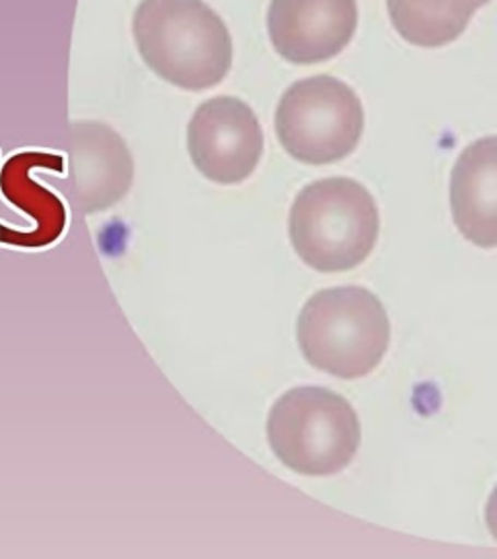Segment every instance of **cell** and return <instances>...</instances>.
Returning <instances> with one entry per match:
<instances>
[{
	"label": "cell",
	"mask_w": 497,
	"mask_h": 559,
	"mask_svg": "<svg viewBox=\"0 0 497 559\" xmlns=\"http://www.w3.org/2000/svg\"><path fill=\"white\" fill-rule=\"evenodd\" d=\"M132 37L156 76L189 92L218 86L234 61L232 35L204 0H140Z\"/></svg>",
	"instance_id": "obj_1"
},
{
	"label": "cell",
	"mask_w": 497,
	"mask_h": 559,
	"mask_svg": "<svg viewBox=\"0 0 497 559\" xmlns=\"http://www.w3.org/2000/svg\"><path fill=\"white\" fill-rule=\"evenodd\" d=\"M379 236V210L364 185L331 177L307 185L289 212V239L315 271H350L366 261Z\"/></svg>",
	"instance_id": "obj_2"
},
{
	"label": "cell",
	"mask_w": 497,
	"mask_h": 559,
	"mask_svg": "<svg viewBox=\"0 0 497 559\" xmlns=\"http://www.w3.org/2000/svg\"><path fill=\"white\" fill-rule=\"evenodd\" d=\"M297 341L311 366L341 379H358L381 364L391 324L371 292L342 286L307 301L297 319Z\"/></svg>",
	"instance_id": "obj_3"
},
{
	"label": "cell",
	"mask_w": 497,
	"mask_h": 559,
	"mask_svg": "<svg viewBox=\"0 0 497 559\" xmlns=\"http://www.w3.org/2000/svg\"><path fill=\"white\" fill-rule=\"evenodd\" d=\"M269 441L292 471L331 476L352 463L362 428L356 412L341 394L321 386H297L272 406Z\"/></svg>",
	"instance_id": "obj_4"
},
{
	"label": "cell",
	"mask_w": 497,
	"mask_h": 559,
	"mask_svg": "<svg viewBox=\"0 0 497 559\" xmlns=\"http://www.w3.org/2000/svg\"><path fill=\"white\" fill-rule=\"evenodd\" d=\"M362 132L364 107L358 94L341 80H299L280 99V144L304 164L323 166L350 156L358 146Z\"/></svg>",
	"instance_id": "obj_5"
},
{
	"label": "cell",
	"mask_w": 497,
	"mask_h": 559,
	"mask_svg": "<svg viewBox=\"0 0 497 559\" xmlns=\"http://www.w3.org/2000/svg\"><path fill=\"white\" fill-rule=\"evenodd\" d=\"M192 164L206 179L236 185L253 174L264 148L259 119L237 97H212L194 111L187 129Z\"/></svg>",
	"instance_id": "obj_6"
},
{
	"label": "cell",
	"mask_w": 497,
	"mask_h": 559,
	"mask_svg": "<svg viewBox=\"0 0 497 559\" xmlns=\"http://www.w3.org/2000/svg\"><path fill=\"white\" fill-rule=\"evenodd\" d=\"M69 175L64 194L82 214H97L129 194L134 162L121 134L99 121H72L67 136Z\"/></svg>",
	"instance_id": "obj_7"
},
{
	"label": "cell",
	"mask_w": 497,
	"mask_h": 559,
	"mask_svg": "<svg viewBox=\"0 0 497 559\" xmlns=\"http://www.w3.org/2000/svg\"><path fill=\"white\" fill-rule=\"evenodd\" d=\"M358 27L356 0H272L269 34L280 57L294 64L329 61Z\"/></svg>",
	"instance_id": "obj_8"
},
{
	"label": "cell",
	"mask_w": 497,
	"mask_h": 559,
	"mask_svg": "<svg viewBox=\"0 0 497 559\" xmlns=\"http://www.w3.org/2000/svg\"><path fill=\"white\" fill-rule=\"evenodd\" d=\"M34 169L59 174L64 169V159L55 154L26 152L10 157L0 171V191L4 199L34 222V227L27 229L0 226V243L22 251L47 249L57 243L67 229L64 204L49 189L35 183Z\"/></svg>",
	"instance_id": "obj_9"
},
{
	"label": "cell",
	"mask_w": 497,
	"mask_h": 559,
	"mask_svg": "<svg viewBox=\"0 0 497 559\" xmlns=\"http://www.w3.org/2000/svg\"><path fill=\"white\" fill-rule=\"evenodd\" d=\"M451 209L469 241L484 249L497 247V136L476 140L457 159Z\"/></svg>",
	"instance_id": "obj_10"
},
{
	"label": "cell",
	"mask_w": 497,
	"mask_h": 559,
	"mask_svg": "<svg viewBox=\"0 0 497 559\" xmlns=\"http://www.w3.org/2000/svg\"><path fill=\"white\" fill-rule=\"evenodd\" d=\"M489 0H387L394 29L409 44L443 47L453 44Z\"/></svg>",
	"instance_id": "obj_11"
},
{
	"label": "cell",
	"mask_w": 497,
	"mask_h": 559,
	"mask_svg": "<svg viewBox=\"0 0 497 559\" xmlns=\"http://www.w3.org/2000/svg\"><path fill=\"white\" fill-rule=\"evenodd\" d=\"M486 523H488L489 533L497 540V488L489 496L488 507H486Z\"/></svg>",
	"instance_id": "obj_12"
}]
</instances>
